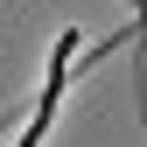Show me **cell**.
I'll use <instances>...</instances> for the list:
<instances>
[{"label":"cell","mask_w":147,"mask_h":147,"mask_svg":"<svg viewBox=\"0 0 147 147\" xmlns=\"http://www.w3.org/2000/svg\"><path fill=\"white\" fill-rule=\"evenodd\" d=\"M70 56H77V28H63L56 49H49V84H42V98H35V119H28L21 147H42V133L56 126V105H63V91H70Z\"/></svg>","instance_id":"obj_1"}]
</instances>
